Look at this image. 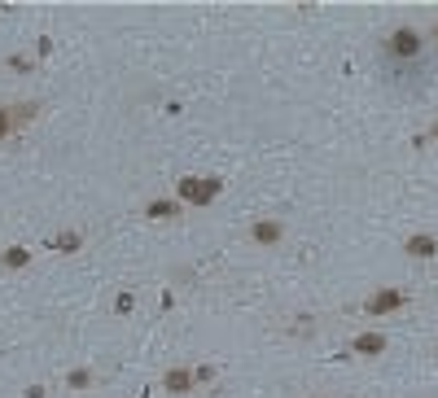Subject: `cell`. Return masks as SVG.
Returning a JSON list of instances; mask_svg holds the SVG:
<instances>
[{
    "instance_id": "12",
    "label": "cell",
    "mask_w": 438,
    "mask_h": 398,
    "mask_svg": "<svg viewBox=\"0 0 438 398\" xmlns=\"http://www.w3.org/2000/svg\"><path fill=\"white\" fill-rule=\"evenodd\" d=\"M88 385H92V372H88V368L66 372V390H88Z\"/></svg>"
},
{
    "instance_id": "6",
    "label": "cell",
    "mask_w": 438,
    "mask_h": 398,
    "mask_svg": "<svg viewBox=\"0 0 438 398\" xmlns=\"http://www.w3.org/2000/svg\"><path fill=\"white\" fill-rule=\"evenodd\" d=\"M403 307H408V293H403V289H377V293L364 302L368 315H395V311H403Z\"/></svg>"
},
{
    "instance_id": "8",
    "label": "cell",
    "mask_w": 438,
    "mask_h": 398,
    "mask_svg": "<svg viewBox=\"0 0 438 398\" xmlns=\"http://www.w3.org/2000/svg\"><path fill=\"white\" fill-rule=\"evenodd\" d=\"M281 237H285V223L281 219H258L250 228V241L254 245H281Z\"/></svg>"
},
{
    "instance_id": "10",
    "label": "cell",
    "mask_w": 438,
    "mask_h": 398,
    "mask_svg": "<svg viewBox=\"0 0 438 398\" xmlns=\"http://www.w3.org/2000/svg\"><path fill=\"white\" fill-rule=\"evenodd\" d=\"M53 250H61V254H79V250H84V232H79V228L57 232V237H53Z\"/></svg>"
},
{
    "instance_id": "7",
    "label": "cell",
    "mask_w": 438,
    "mask_h": 398,
    "mask_svg": "<svg viewBox=\"0 0 438 398\" xmlns=\"http://www.w3.org/2000/svg\"><path fill=\"white\" fill-rule=\"evenodd\" d=\"M403 254L408 258H434L438 254V237L434 232H412V237L403 241Z\"/></svg>"
},
{
    "instance_id": "15",
    "label": "cell",
    "mask_w": 438,
    "mask_h": 398,
    "mask_svg": "<svg viewBox=\"0 0 438 398\" xmlns=\"http://www.w3.org/2000/svg\"><path fill=\"white\" fill-rule=\"evenodd\" d=\"M9 71L13 75H27L31 71V57H9Z\"/></svg>"
},
{
    "instance_id": "18",
    "label": "cell",
    "mask_w": 438,
    "mask_h": 398,
    "mask_svg": "<svg viewBox=\"0 0 438 398\" xmlns=\"http://www.w3.org/2000/svg\"><path fill=\"white\" fill-rule=\"evenodd\" d=\"M430 140H438V123H434V127H430Z\"/></svg>"
},
{
    "instance_id": "11",
    "label": "cell",
    "mask_w": 438,
    "mask_h": 398,
    "mask_svg": "<svg viewBox=\"0 0 438 398\" xmlns=\"http://www.w3.org/2000/svg\"><path fill=\"white\" fill-rule=\"evenodd\" d=\"M0 263H5V267H13V272H22L27 263H31V250H27V245H9V250L0 254Z\"/></svg>"
},
{
    "instance_id": "9",
    "label": "cell",
    "mask_w": 438,
    "mask_h": 398,
    "mask_svg": "<svg viewBox=\"0 0 438 398\" xmlns=\"http://www.w3.org/2000/svg\"><path fill=\"white\" fill-rule=\"evenodd\" d=\"M145 219H180V202H171V197H154V202L145 206Z\"/></svg>"
},
{
    "instance_id": "16",
    "label": "cell",
    "mask_w": 438,
    "mask_h": 398,
    "mask_svg": "<svg viewBox=\"0 0 438 398\" xmlns=\"http://www.w3.org/2000/svg\"><path fill=\"white\" fill-rule=\"evenodd\" d=\"M36 53H40V57H48V53H53V40L40 36V40H36Z\"/></svg>"
},
{
    "instance_id": "5",
    "label": "cell",
    "mask_w": 438,
    "mask_h": 398,
    "mask_svg": "<svg viewBox=\"0 0 438 398\" xmlns=\"http://www.w3.org/2000/svg\"><path fill=\"white\" fill-rule=\"evenodd\" d=\"M193 385H198V381H193V368H184V363H171V368L162 372V390L171 398H189Z\"/></svg>"
},
{
    "instance_id": "4",
    "label": "cell",
    "mask_w": 438,
    "mask_h": 398,
    "mask_svg": "<svg viewBox=\"0 0 438 398\" xmlns=\"http://www.w3.org/2000/svg\"><path fill=\"white\" fill-rule=\"evenodd\" d=\"M351 351L360 355V359H381L386 351H390V337H386L381 328H364V333L351 341Z\"/></svg>"
},
{
    "instance_id": "3",
    "label": "cell",
    "mask_w": 438,
    "mask_h": 398,
    "mask_svg": "<svg viewBox=\"0 0 438 398\" xmlns=\"http://www.w3.org/2000/svg\"><path fill=\"white\" fill-rule=\"evenodd\" d=\"M40 114V105L36 101H22V105H0V140L9 136V131H18V127H27L31 119Z\"/></svg>"
},
{
    "instance_id": "2",
    "label": "cell",
    "mask_w": 438,
    "mask_h": 398,
    "mask_svg": "<svg viewBox=\"0 0 438 398\" xmlns=\"http://www.w3.org/2000/svg\"><path fill=\"white\" fill-rule=\"evenodd\" d=\"M421 48H425V40H421V31H416V27H395V31H390V40H386V53L399 57V61L421 57Z\"/></svg>"
},
{
    "instance_id": "19",
    "label": "cell",
    "mask_w": 438,
    "mask_h": 398,
    "mask_svg": "<svg viewBox=\"0 0 438 398\" xmlns=\"http://www.w3.org/2000/svg\"><path fill=\"white\" fill-rule=\"evenodd\" d=\"M434 44H438V22H434Z\"/></svg>"
},
{
    "instance_id": "1",
    "label": "cell",
    "mask_w": 438,
    "mask_h": 398,
    "mask_svg": "<svg viewBox=\"0 0 438 398\" xmlns=\"http://www.w3.org/2000/svg\"><path fill=\"white\" fill-rule=\"evenodd\" d=\"M175 193H180V202H189V206H210L224 193V179L219 175H184L180 184H175Z\"/></svg>"
},
{
    "instance_id": "14",
    "label": "cell",
    "mask_w": 438,
    "mask_h": 398,
    "mask_svg": "<svg viewBox=\"0 0 438 398\" xmlns=\"http://www.w3.org/2000/svg\"><path fill=\"white\" fill-rule=\"evenodd\" d=\"M193 381H202V385L215 381V368H210V363H198V368H193Z\"/></svg>"
},
{
    "instance_id": "17",
    "label": "cell",
    "mask_w": 438,
    "mask_h": 398,
    "mask_svg": "<svg viewBox=\"0 0 438 398\" xmlns=\"http://www.w3.org/2000/svg\"><path fill=\"white\" fill-rule=\"evenodd\" d=\"M22 398H48V390H44V385H27Z\"/></svg>"
},
{
    "instance_id": "13",
    "label": "cell",
    "mask_w": 438,
    "mask_h": 398,
    "mask_svg": "<svg viewBox=\"0 0 438 398\" xmlns=\"http://www.w3.org/2000/svg\"><path fill=\"white\" fill-rule=\"evenodd\" d=\"M132 307H136V293H127V289H123V293L115 297V315H132Z\"/></svg>"
}]
</instances>
